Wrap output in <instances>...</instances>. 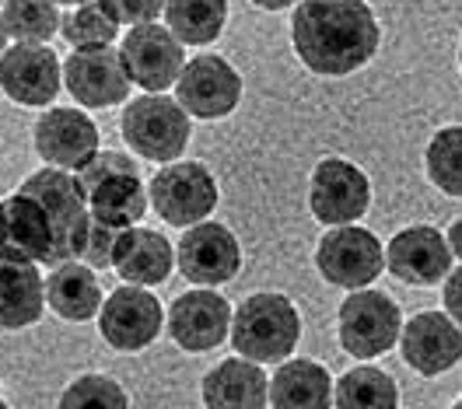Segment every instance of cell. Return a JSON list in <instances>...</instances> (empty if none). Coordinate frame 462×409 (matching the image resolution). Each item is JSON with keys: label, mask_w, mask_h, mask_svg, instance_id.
I'll return each instance as SVG.
<instances>
[{"label": "cell", "mask_w": 462, "mask_h": 409, "mask_svg": "<svg viewBox=\"0 0 462 409\" xmlns=\"http://www.w3.org/2000/svg\"><path fill=\"white\" fill-rule=\"evenodd\" d=\"M291 42L312 74L346 77L372 63L382 29L365 0H301L291 14Z\"/></svg>", "instance_id": "6da1fadb"}, {"label": "cell", "mask_w": 462, "mask_h": 409, "mask_svg": "<svg viewBox=\"0 0 462 409\" xmlns=\"http://www.w3.org/2000/svg\"><path fill=\"white\" fill-rule=\"evenodd\" d=\"M228 336L238 357L253 364H284L301 340V315L291 297L260 291L231 312Z\"/></svg>", "instance_id": "7a4b0ae2"}, {"label": "cell", "mask_w": 462, "mask_h": 409, "mask_svg": "<svg viewBox=\"0 0 462 409\" xmlns=\"http://www.w3.org/2000/svg\"><path fill=\"white\" fill-rule=\"evenodd\" d=\"M78 182L85 189L88 214L95 224H106L113 232L137 228L147 214V189L137 178V165L126 154L98 150L88 168L78 172Z\"/></svg>", "instance_id": "3957f363"}, {"label": "cell", "mask_w": 462, "mask_h": 409, "mask_svg": "<svg viewBox=\"0 0 462 409\" xmlns=\"http://www.w3.org/2000/svg\"><path fill=\"white\" fill-rule=\"evenodd\" d=\"M32 196L35 204L46 210L50 217V232H53V249H50V266L60 263H81V252H85V238L88 228H91V214H88V200L85 189L78 176L63 172V168H39L32 172L22 189Z\"/></svg>", "instance_id": "277c9868"}, {"label": "cell", "mask_w": 462, "mask_h": 409, "mask_svg": "<svg viewBox=\"0 0 462 409\" xmlns=\"http://www.w3.org/2000/svg\"><path fill=\"white\" fill-rule=\"evenodd\" d=\"M119 130L130 150H137L147 161L169 165L186 150L193 123L186 116V109L169 95H141L126 102Z\"/></svg>", "instance_id": "5b68a950"}, {"label": "cell", "mask_w": 462, "mask_h": 409, "mask_svg": "<svg viewBox=\"0 0 462 409\" xmlns=\"http://www.w3.org/2000/svg\"><path fill=\"white\" fill-rule=\"evenodd\" d=\"M217 200V178L203 161H169L162 172L151 176L147 186V204L172 228H193L207 221Z\"/></svg>", "instance_id": "8992f818"}, {"label": "cell", "mask_w": 462, "mask_h": 409, "mask_svg": "<svg viewBox=\"0 0 462 409\" xmlns=\"http://www.w3.org/2000/svg\"><path fill=\"white\" fill-rule=\"evenodd\" d=\"M403 312L382 291H350L337 312L340 347L357 360H375L400 343Z\"/></svg>", "instance_id": "52a82bcc"}, {"label": "cell", "mask_w": 462, "mask_h": 409, "mask_svg": "<svg viewBox=\"0 0 462 409\" xmlns=\"http://www.w3.org/2000/svg\"><path fill=\"white\" fill-rule=\"evenodd\" d=\"M316 266L326 284L344 287V291H365L385 269V249L372 232L344 224V228H329L322 234L316 249Z\"/></svg>", "instance_id": "ba28073f"}, {"label": "cell", "mask_w": 462, "mask_h": 409, "mask_svg": "<svg viewBox=\"0 0 462 409\" xmlns=\"http://www.w3.org/2000/svg\"><path fill=\"white\" fill-rule=\"evenodd\" d=\"M368 206H372V182L354 161L346 158L319 161L309 182V210L319 224L344 228V224L361 221Z\"/></svg>", "instance_id": "9c48e42d"}, {"label": "cell", "mask_w": 462, "mask_h": 409, "mask_svg": "<svg viewBox=\"0 0 462 409\" xmlns=\"http://www.w3.org/2000/svg\"><path fill=\"white\" fill-rule=\"evenodd\" d=\"M119 59H123L130 85L158 95L179 81V74L186 67V50L165 25L151 22V25L130 29L119 39Z\"/></svg>", "instance_id": "30bf717a"}, {"label": "cell", "mask_w": 462, "mask_h": 409, "mask_svg": "<svg viewBox=\"0 0 462 409\" xmlns=\"http://www.w3.org/2000/svg\"><path fill=\"white\" fill-rule=\"evenodd\" d=\"M98 332L102 340L119 353H137L151 347L158 336H162V325H165V308L162 301L144 287H116L102 308H98Z\"/></svg>", "instance_id": "8fae6325"}, {"label": "cell", "mask_w": 462, "mask_h": 409, "mask_svg": "<svg viewBox=\"0 0 462 409\" xmlns=\"http://www.w3.org/2000/svg\"><path fill=\"white\" fill-rule=\"evenodd\" d=\"M175 102L186 109V116L225 119L242 102V77L225 57L200 53L197 59H186L175 81Z\"/></svg>", "instance_id": "7c38bea8"}, {"label": "cell", "mask_w": 462, "mask_h": 409, "mask_svg": "<svg viewBox=\"0 0 462 409\" xmlns=\"http://www.w3.org/2000/svg\"><path fill=\"white\" fill-rule=\"evenodd\" d=\"M175 266L197 287H221V284L235 280L242 269V245L231 234V228L200 221L182 234V241L175 249Z\"/></svg>", "instance_id": "4fadbf2b"}, {"label": "cell", "mask_w": 462, "mask_h": 409, "mask_svg": "<svg viewBox=\"0 0 462 409\" xmlns=\"http://www.w3.org/2000/svg\"><path fill=\"white\" fill-rule=\"evenodd\" d=\"M63 85V63L50 46L14 42L0 53V91L25 109H42Z\"/></svg>", "instance_id": "5bb4252c"}, {"label": "cell", "mask_w": 462, "mask_h": 409, "mask_svg": "<svg viewBox=\"0 0 462 409\" xmlns=\"http://www.w3.org/2000/svg\"><path fill=\"white\" fill-rule=\"evenodd\" d=\"M32 141L39 158L50 168H63V172H81L88 161L102 150L98 147V126L88 119L85 109H46L35 119Z\"/></svg>", "instance_id": "9a60e30c"}, {"label": "cell", "mask_w": 462, "mask_h": 409, "mask_svg": "<svg viewBox=\"0 0 462 409\" xmlns=\"http://www.w3.org/2000/svg\"><path fill=\"white\" fill-rule=\"evenodd\" d=\"M63 88L85 109H113L126 102L134 85L123 70L119 50L98 46V50H74L63 59Z\"/></svg>", "instance_id": "2e32d148"}, {"label": "cell", "mask_w": 462, "mask_h": 409, "mask_svg": "<svg viewBox=\"0 0 462 409\" xmlns=\"http://www.w3.org/2000/svg\"><path fill=\"white\" fill-rule=\"evenodd\" d=\"M231 332V304L217 291H186L169 308V336L186 353H207Z\"/></svg>", "instance_id": "e0dca14e"}, {"label": "cell", "mask_w": 462, "mask_h": 409, "mask_svg": "<svg viewBox=\"0 0 462 409\" xmlns=\"http://www.w3.org/2000/svg\"><path fill=\"white\" fill-rule=\"evenodd\" d=\"M403 360L424 378H438L462 360V329L445 312H420L400 332Z\"/></svg>", "instance_id": "ac0fdd59"}, {"label": "cell", "mask_w": 462, "mask_h": 409, "mask_svg": "<svg viewBox=\"0 0 462 409\" xmlns=\"http://www.w3.org/2000/svg\"><path fill=\"white\" fill-rule=\"evenodd\" d=\"M452 266V252L445 234L431 228V224H413L393 234L389 249H385V269L413 287H431L438 280L448 277Z\"/></svg>", "instance_id": "d6986e66"}, {"label": "cell", "mask_w": 462, "mask_h": 409, "mask_svg": "<svg viewBox=\"0 0 462 409\" xmlns=\"http://www.w3.org/2000/svg\"><path fill=\"white\" fill-rule=\"evenodd\" d=\"M53 232L46 210L25 193L0 200V259L7 263H46Z\"/></svg>", "instance_id": "ffe728a7"}, {"label": "cell", "mask_w": 462, "mask_h": 409, "mask_svg": "<svg viewBox=\"0 0 462 409\" xmlns=\"http://www.w3.org/2000/svg\"><path fill=\"white\" fill-rule=\"evenodd\" d=\"M113 269L134 287H158L172 277L175 249L169 238L151 228H126L119 232L113 249Z\"/></svg>", "instance_id": "44dd1931"}, {"label": "cell", "mask_w": 462, "mask_h": 409, "mask_svg": "<svg viewBox=\"0 0 462 409\" xmlns=\"http://www.w3.org/2000/svg\"><path fill=\"white\" fill-rule=\"evenodd\" d=\"M203 406L207 409H266L270 406V378L263 364L245 357L221 360L203 375Z\"/></svg>", "instance_id": "7402d4cb"}, {"label": "cell", "mask_w": 462, "mask_h": 409, "mask_svg": "<svg viewBox=\"0 0 462 409\" xmlns=\"http://www.w3.org/2000/svg\"><path fill=\"white\" fill-rule=\"evenodd\" d=\"M270 406L273 409H333V378L329 371L309 360H284L270 378Z\"/></svg>", "instance_id": "603a6c76"}, {"label": "cell", "mask_w": 462, "mask_h": 409, "mask_svg": "<svg viewBox=\"0 0 462 409\" xmlns=\"http://www.w3.org/2000/svg\"><path fill=\"white\" fill-rule=\"evenodd\" d=\"M46 277L35 263L0 259V329H29L46 312Z\"/></svg>", "instance_id": "cb8c5ba5"}, {"label": "cell", "mask_w": 462, "mask_h": 409, "mask_svg": "<svg viewBox=\"0 0 462 409\" xmlns=\"http://www.w3.org/2000/svg\"><path fill=\"white\" fill-rule=\"evenodd\" d=\"M46 284V304L57 312L63 322H88L102 308V287L95 269L85 263H60L53 273L42 280Z\"/></svg>", "instance_id": "d4e9b609"}, {"label": "cell", "mask_w": 462, "mask_h": 409, "mask_svg": "<svg viewBox=\"0 0 462 409\" xmlns=\"http://www.w3.org/2000/svg\"><path fill=\"white\" fill-rule=\"evenodd\" d=\"M165 29L182 46H210L228 22V0H165Z\"/></svg>", "instance_id": "484cf974"}, {"label": "cell", "mask_w": 462, "mask_h": 409, "mask_svg": "<svg viewBox=\"0 0 462 409\" xmlns=\"http://www.w3.org/2000/svg\"><path fill=\"white\" fill-rule=\"evenodd\" d=\"M333 406L337 409H400V385L389 371L361 364L350 368L333 388Z\"/></svg>", "instance_id": "4316f807"}, {"label": "cell", "mask_w": 462, "mask_h": 409, "mask_svg": "<svg viewBox=\"0 0 462 409\" xmlns=\"http://www.w3.org/2000/svg\"><path fill=\"white\" fill-rule=\"evenodd\" d=\"M60 4L57 0H7L0 18L7 39L14 42H32V46H46V39H53L60 29Z\"/></svg>", "instance_id": "83f0119b"}, {"label": "cell", "mask_w": 462, "mask_h": 409, "mask_svg": "<svg viewBox=\"0 0 462 409\" xmlns=\"http://www.w3.org/2000/svg\"><path fill=\"white\" fill-rule=\"evenodd\" d=\"M424 165L434 189L462 200V126H445L434 133L424 150Z\"/></svg>", "instance_id": "f1b7e54d"}, {"label": "cell", "mask_w": 462, "mask_h": 409, "mask_svg": "<svg viewBox=\"0 0 462 409\" xmlns=\"http://www.w3.org/2000/svg\"><path fill=\"white\" fill-rule=\"evenodd\" d=\"M60 32L74 50H98V46H113L119 25L98 0H88V4H78L67 18H60Z\"/></svg>", "instance_id": "f546056e"}, {"label": "cell", "mask_w": 462, "mask_h": 409, "mask_svg": "<svg viewBox=\"0 0 462 409\" xmlns=\"http://www.w3.org/2000/svg\"><path fill=\"white\" fill-rule=\"evenodd\" d=\"M60 409H130V399L109 375H81L63 388Z\"/></svg>", "instance_id": "4dcf8cb0"}, {"label": "cell", "mask_w": 462, "mask_h": 409, "mask_svg": "<svg viewBox=\"0 0 462 409\" xmlns=\"http://www.w3.org/2000/svg\"><path fill=\"white\" fill-rule=\"evenodd\" d=\"M98 4L109 11L116 25H130V29L158 22L165 11V0H98Z\"/></svg>", "instance_id": "1f68e13d"}, {"label": "cell", "mask_w": 462, "mask_h": 409, "mask_svg": "<svg viewBox=\"0 0 462 409\" xmlns=\"http://www.w3.org/2000/svg\"><path fill=\"white\" fill-rule=\"evenodd\" d=\"M116 238H119V232H113V228H106V224H95V221H91L88 238H85V252H81V263L91 266V269H109V266H113Z\"/></svg>", "instance_id": "d6a6232c"}, {"label": "cell", "mask_w": 462, "mask_h": 409, "mask_svg": "<svg viewBox=\"0 0 462 409\" xmlns=\"http://www.w3.org/2000/svg\"><path fill=\"white\" fill-rule=\"evenodd\" d=\"M441 301H445V315L462 329V266L448 269V280H445Z\"/></svg>", "instance_id": "836d02e7"}, {"label": "cell", "mask_w": 462, "mask_h": 409, "mask_svg": "<svg viewBox=\"0 0 462 409\" xmlns=\"http://www.w3.org/2000/svg\"><path fill=\"white\" fill-rule=\"evenodd\" d=\"M445 241H448V252H452L456 259H462V217L448 228V238H445Z\"/></svg>", "instance_id": "e575fe53"}, {"label": "cell", "mask_w": 462, "mask_h": 409, "mask_svg": "<svg viewBox=\"0 0 462 409\" xmlns=\"http://www.w3.org/2000/svg\"><path fill=\"white\" fill-rule=\"evenodd\" d=\"M260 11H288V7H294L298 0H253Z\"/></svg>", "instance_id": "d590c367"}, {"label": "cell", "mask_w": 462, "mask_h": 409, "mask_svg": "<svg viewBox=\"0 0 462 409\" xmlns=\"http://www.w3.org/2000/svg\"><path fill=\"white\" fill-rule=\"evenodd\" d=\"M4 46H7V29H4V18H0V53H4Z\"/></svg>", "instance_id": "8d00e7d4"}, {"label": "cell", "mask_w": 462, "mask_h": 409, "mask_svg": "<svg viewBox=\"0 0 462 409\" xmlns=\"http://www.w3.org/2000/svg\"><path fill=\"white\" fill-rule=\"evenodd\" d=\"M57 4H63V7H78V4H88V0H57Z\"/></svg>", "instance_id": "74e56055"}, {"label": "cell", "mask_w": 462, "mask_h": 409, "mask_svg": "<svg viewBox=\"0 0 462 409\" xmlns=\"http://www.w3.org/2000/svg\"><path fill=\"white\" fill-rule=\"evenodd\" d=\"M452 409H462V399H459V403H456V406H452Z\"/></svg>", "instance_id": "f35d334b"}, {"label": "cell", "mask_w": 462, "mask_h": 409, "mask_svg": "<svg viewBox=\"0 0 462 409\" xmlns=\"http://www.w3.org/2000/svg\"><path fill=\"white\" fill-rule=\"evenodd\" d=\"M0 409H7V403H4V399H0Z\"/></svg>", "instance_id": "ab89813d"}, {"label": "cell", "mask_w": 462, "mask_h": 409, "mask_svg": "<svg viewBox=\"0 0 462 409\" xmlns=\"http://www.w3.org/2000/svg\"><path fill=\"white\" fill-rule=\"evenodd\" d=\"M459 67H462V46H459Z\"/></svg>", "instance_id": "60d3db41"}]
</instances>
